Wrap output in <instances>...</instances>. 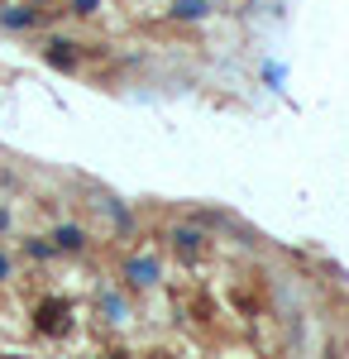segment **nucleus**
<instances>
[{
  "label": "nucleus",
  "instance_id": "1",
  "mask_svg": "<svg viewBox=\"0 0 349 359\" xmlns=\"http://www.w3.org/2000/svg\"><path fill=\"white\" fill-rule=\"evenodd\" d=\"M39 331L43 335H62L67 331V306L57 302V297H48V302L39 306Z\"/></svg>",
  "mask_w": 349,
  "mask_h": 359
},
{
  "label": "nucleus",
  "instance_id": "2",
  "mask_svg": "<svg viewBox=\"0 0 349 359\" xmlns=\"http://www.w3.org/2000/svg\"><path fill=\"white\" fill-rule=\"evenodd\" d=\"M48 62H53V67H62V72H67V67H72V62H77V57L67 53V43H53V48H48Z\"/></svg>",
  "mask_w": 349,
  "mask_h": 359
}]
</instances>
